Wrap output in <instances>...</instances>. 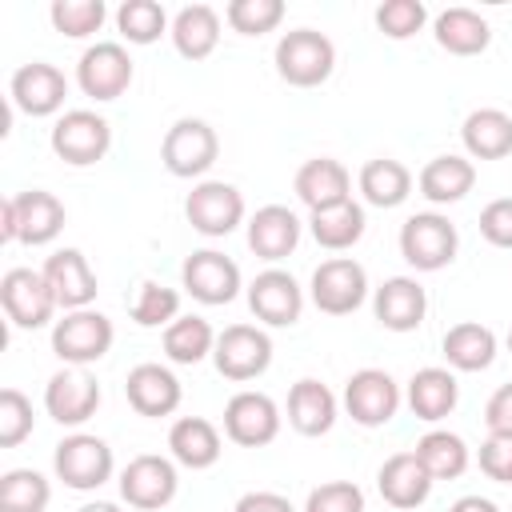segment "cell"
Segmentation results:
<instances>
[{
	"label": "cell",
	"mask_w": 512,
	"mask_h": 512,
	"mask_svg": "<svg viewBox=\"0 0 512 512\" xmlns=\"http://www.w3.org/2000/svg\"><path fill=\"white\" fill-rule=\"evenodd\" d=\"M332 64H336V48L316 28H292L276 44V72L296 88H312L328 80Z\"/></svg>",
	"instance_id": "6da1fadb"
},
{
	"label": "cell",
	"mask_w": 512,
	"mask_h": 512,
	"mask_svg": "<svg viewBox=\"0 0 512 512\" xmlns=\"http://www.w3.org/2000/svg\"><path fill=\"white\" fill-rule=\"evenodd\" d=\"M216 152H220L216 132L196 116L176 120L164 132V144H160V160H164V168L172 176H200L204 168H212Z\"/></svg>",
	"instance_id": "7a4b0ae2"
},
{
	"label": "cell",
	"mask_w": 512,
	"mask_h": 512,
	"mask_svg": "<svg viewBox=\"0 0 512 512\" xmlns=\"http://www.w3.org/2000/svg\"><path fill=\"white\" fill-rule=\"evenodd\" d=\"M456 228L436 216V212H420V216H408L404 228H400V252L412 268H424V272H436L444 268L452 256H456Z\"/></svg>",
	"instance_id": "3957f363"
},
{
	"label": "cell",
	"mask_w": 512,
	"mask_h": 512,
	"mask_svg": "<svg viewBox=\"0 0 512 512\" xmlns=\"http://www.w3.org/2000/svg\"><path fill=\"white\" fill-rule=\"evenodd\" d=\"M112 144V128L104 116L88 108H72L52 128V152L68 164H96Z\"/></svg>",
	"instance_id": "277c9868"
},
{
	"label": "cell",
	"mask_w": 512,
	"mask_h": 512,
	"mask_svg": "<svg viewBox=\"0 0 512 512\" xmlns=\"http://www.w3.org/2000/svg\"><path fill=\"white\" fill-rule=\"evenodd\" d=\"M108 344H112V324L104 312L76 308L52 328V352L68 364H92L108 352Z\"/></svg>",
	"instance_id": "5b68a950"
},
{
	"label": "cell",
	"mask_w": 512,
	"mask_h": 512,
	"mask_svg": "<svg viewBox=\"0 0 512 512\" xmlns=\"http://www.w3.org/2000/svg\"><path fill=\"white\" fill-rule=\"evenodd\" d=\"M56 476L68 484V488H96L108 480L112 472V448L100 440V436H88V432H76V436H64L56 444Z\"/></svg>",
	"instance_id": "8992f818"
},
{
	"label": "cell",
	"mask_w": 512,
	"mask_h": 512,
	"mask_svg": "<svg viewBox=\"0 0 512 512\" xmlns=\"http://www.w3.org/2000/svg\"><path fill=\"white\" fill-rule=\"evenodd\" d=\"M0 304L8 312L12 324L20 328H40L52 308H56V296L44 280V272H32V268H12L0 276Z\"/></svg>",
	"instance_id": "52a82bcc"
},
{
	"label": "cell",
	"mask_w": 512,
	"mask_h": 512,
	"mask_svg": "<svg viewBox=\"0 0 512 512\" xmlns=\"http://www.w3.org/2000/svg\"><path fill=\"white\" fill-rule=\"evenodd\" d=\"M212 356H216L220 376H228V380H252V376H260L268 368L272 340L260 328H252V324H232V328H224L216 336Z\"/></svg>",
	"instance_id": "ba28073f"
},
{
	"label": "cell",
	"mask_w": 512,
	"mask_h": 512,
	"mask_svg": "<svg viewBox=\"0 0 512 512\" xmlns=\"http://www.w3.org/2000/svg\"><path fill=\"white\" fill-rule=\"evenodd\" d=\"M364 292H368L364 268L356 260H348V256H332L312 272V300L328 316H344V312L360 308Z\"/></svg>",
	"instance_id": "9c48e42d"
},
{
	"label": "cell",
	"mask_w": 512,
	"mask_h": 512,
	"mask_svg": "<svg viewBox=\"0 0 512 512\" xmlns=\"http://www.w3.org/2000/svg\"><path fill=\"white\" fill-rule=\"evenodd\" d=\"M396 404H400V392H396V380L380 368H360L352 372L348 388H344V408L356 424L364 428H380L396 416Z\"/></svg>",
	"instance_id": "30bf717a"
},
{
	"label": "cell",
	"mask_w": 512,
	"mask_h": 512,
	"mask_svg": "<svg viewBox=\"0 0 512 512\" xmlns=\"http://www.w3.org/2000/svg\"><path fill=\"white\" fill-rule=\"evenodd\" d=\"M184 212H188V224H192L196 232H204V236H224V232H232V228L240 224L244 200H240V192H236L232 184H224V180H204L200 188L188 192Z\"/></svg>",
	"instance_id": "8fae6325"
},
{
	"label": "cell",
	"mask_w": 512,
	"mask_h": 512,
	"mask_svg": "<svg viewBox=\"0 0 512 512\" xmlns=\"http://www.w3.org/2000/svg\"><path fill=\"white\" fill-rule=\"evenodd\" d=\"M80 88L96 100H116L132 84V60L116 40H100L80 56Z\"/></svg>",
	"instance_id": "7c38bea8"
},
{
	"label": "cell",
	"mask_w": 512,
	"mask_h": 512,
	"mask_svg": "<svg viewBox=\"0 0 512 512\" xmlns=\"http://www.w3.org/2000/svg\"><path fill=\"white\" fill-rule=\"evenodd\" d=\"M224 432L244 448H260L280 432V412L264 392H236L224 408Z\"/></svg>",
	"instance_id": "4fadbf2b"
},
{
	"label": "cell",
	"mask_w": 512,
	"mask_h": 512,
	"mask_svg": "<svg viewBox=\"0 0 512 512\" xmlns=\"http://www.w3.org/2000/svg\"><path fill=\"white\" fill-rule=\"evenodd\" d=\"M180 276H184V288H188L200 304H228V300L236 296V288H240V268H236L224 252H212V248L192 252V256L184 260Z\"/></svg>",
	"instance_id": "5bb4252c"
},
{
	"label": "cell",
	"mask_w": 512,
	"mask_h": 512,
	"mask_svg": "<svg viewBox=\"0 0 512 512\" xmlns=\"http://www.w3.org/2000/svg\"><path fill=\"white\" fill-rule=\"evenodd\" d=\"M120 496L132 508H164L176 496V468L164 456H136L120 476Z\"/></svg>",
	"instance_id": "9a60e30c"
},
{
	"label": "cell",
	"mask_w": 512,
	"mask_h": 512,
	"mask_svg": "<svg viewBox=\"0 0 512 512\" xmlns=\"http://www.w3.org/2000/svg\"><path fill=\"white\" fill-rule=\"evenodd\" d=\"M44 404H48L52 420H60V424H84L96 412V404H100V384L84 368H64V372H56L48 380Z\"/></svg>",
	"instance_id": "2e32d148"
},
{
	"label": "cell",
	"mask_w": 512,
	"mask_h": 512,
	"mask_svg": "<svg viewBox=\"0 0 512 512\" xmlns=\"http://www.w3.org/2000/svg\"><path fill=\"white\" fill-rule=\"evenodd\" d=\"M64 96H68L64 72L52 68V64H44V60H32V64L16 68V76H12V100H16L28 116H48V112H56V108L64 104Z\"/></svg>",
	"instance_id": "e0dca14e"
},
{
	"label": "cell",
	"mask_w": 512,
	"mask_h": 512,
	"mask_svg": "<svg viewBox=\"0 0 512 512\" xmlns=\"http://www.w3.org/2000/svg\"><path fill=\"white\" fill-rule=\"evenodd\" d=\"M300 304H304V296H300V288H296V280L288 276V272H280V268H268V272H260L256 280H252V288H248V308L264 320V324H292L296 316H300Z\"/></svg>",
	"instance_id": "ac0fdd59"
},
{
	"label": "cell",
	"mask_w": 512,
	"mask_h": 512,
	"mask_svg": "<svg viewBox=\"0 0 512 512\" xmlns=\"http://www.w3.org/2000/svg\"><path fill=\"white\" fill-rule=\"evenodd\" d=\"M376 484H380V496H384L392 508H404V512L416 508V504H424L428 492H432V476H428V468L420 464L416 452H396V456H388Z\"/></svg>",
	"instance_id": "d6986e66"
},
{
	"label": "cell",
	"mask_w": 512,
	"mask_h": 512,
	"mask_svg": "<svg viewBox=\"0 0 512 512\" xmlns=\"http://www.w3.org/2000/svg\"><path fill=\"white\" fill-rule=\"evenodd\" d=\"M44 280H48L56 304H64V308H84L96 296V276H92L84 252H76V248L52 252L44 264Z\"/></svg>",
	"instance_id": "ffe728a7"
},
{
	"label": "cell",
	"mask_w": 512,
	"mask_h": 512,
	"mask_svg": "<svg viewBox=\"0 0 512 512\" xmlns=\"http://www.w3.org/2000/svg\"><path fill=\"white\" fill-rule=\"evenodd\" d=\"M124 392L140 416H168L180 404V380L160 364H136L124 380Z\"/></svg>",
	"instance_id": "44dd1931"
},
{
	"label": "cell",
	"mask_w": 512,
	"mask_h": 512,
	"mask_svg": "<svg viewBox=\"0 0 512 512\" xmlns=\"http://www.w3.org/2000/svg\"><path fill=\"white\" fill-rule=\"evenodd\" d=\"M296 196L312 208V212H324V208H336L348 200V172L340 160L332 156H316V160H304L300 172H296Z\"/></svg>",
	"instance_id": "7402d4cb"
},
{
	"label": "cell",
	"mask_w": 512,
	"mask_h": 512,
	"mask_svg": "<svg viewBox=\"0 0 512 512\" xmlns=\"http://www.w3.org/2000/svg\"><path fill=\"white\" fill-rule=\"evenodd\" d=\"M300 240V220L292 208L284 204H264L252 220H248V248L264 260H280L296 248Z\"/></svg>",
	"instance_id": "603a6c76"
},
{
	"label": "cell",
	"mask_w": 512,
	"mask_h": 512,
	"mask_svg": "<svg viewBox=\"0 0 512 512\" xmlns=\"http://www.w3.org/2000/svg\"><path fill=\"white\" fill-rule=\"evenodd\" d=\"M428 312V296L416 280L408 276H392L376 288V320L392 332H412Z\"/></svg>",
	"instance_id": "cb8c5ba5"
},
{
	"label": "cell",
	"mask_w": 512,
	"mask_h": 512,
	"mask_svg": "<svg viewBox=\"0 0 512 512\" xmlns=\"http://www.w3.org/2000/svg\"><path fill=\"white\" fill-rule=\"evenodd\" d=\"M12 200H16V240H24V244H48L64 228V204L52 192L32 188V192H20Z\"/></svg>",
	"instance_id": "d4e9b609"
},
{
	"label": "cell",
	"mask_w": 512,
	"mask_h": 512,
	"mask_svg": "<svg viewBox=\"0 0 512 512\" xmlns=\"http://www.w3.org/2000/svg\"><path fill=\"white\" fill-rule=\"evenodd\" d=\"M288 420L304 436H320L336 420V396L320 380H296L288 392Z\"/></svg>",
	"instance_id": "484cf974"
},
{
	"label": "cell",
	"mask_w": 512,
	"mask_h": 512,
	"mask_svg": "<svg viewBox=\"0 0 512 512\" xmlns=\"http://www.w3.org/2000/svg\"><path fill=\"white\" fill-rule=\"evenodd\" d=\"M464 148L476 160H500L512 152V116L500 108H476L464 120Z\"/></svg>",
	"instance_id": "4316f807"
},
{
	"label": "cell",
	"mask_w": 512,
	"mask_h": 512,
	"mask_svg": "<svg viewBox=\"0 0 512 512\" xmlns=\"http://www.w3.org/2000/svg\"><path fill=\"white\" fill-rule=\"evenodd\" d=\"M436 40H440V48H448L456 56H472V52H484L488 48L492 28H488V20L480 12L456 4V8H444L436 16Z\"/></svg>",
	"instance_id": "83f0119b"
},
{
	"label": "cell",
	"mask_w": 512,
	"mask_h": 512,
	"mask_svg": "<svg viewBox=\"0 0 512 512\" xmlns=\"http://www.w3.org/2000/svg\"><path fill=\"white\" fill-rule=\"evenodd\" d=\"M168 448H172V456H176L180 464H188V468H208V464H216V456H220V432H216L204 416H184V420L172 424Z\"/></svg>",
	"instance_id": "f1b7e54d"
},
{
	"label": "cell",
	"mask_w": 512,
	"mask_h": 512,
	"mask_svg": "<svg viewBox=\"0 0 512 512\" xmlns=\"http://www.w3.org/2000/svg\"><path fill=\"white\" fill-rule=\"evenodd\" d=\"M172 40H176L180 56L204 60L216 48V40H220V16H216V8H208V4L180 8V16L172 20Z\"/></svg>",
	"instance_id": "f546056e"
},
{
	"label": "cell",
	"mask_w": 512,
	"mask_h": 512,
	"mask_svg": "<svg viewBox=\"0 0 512 512\" xmlns=\"http://www.w3.org/2000/svg\"><path fill=\"white\" fill-rule=\"evenodd\" d=\"M472 184H476V168L468 160H460V156H436L420 172V192L432 204H452V200L468 196Z\"/></svg>",
	"instance_id": "4dcf8cb0"
},
{
	"label": "cell",
	"mask_w": 512,
	"mask_h": 512,
	"mask_svg": "<svg viewBox=\"0 0 512 512\" xmlns=\"http://www.w3.org/2000/svg\"><path fill=\"white\" fill-rule=\"evenodd\" d=\"M444 356H448V364H456L460 372H480V368H488L492 356H496V336H492L484 324H476V320L452 324V328L444 332Z\"/></svg>",
	"instance_id": "1f68e13d"
},
{
	"label": "cell",
	"mask_w": 512,
	"mask_h": 512,
	"mask_svg": "<svg viewBox=\"0 0 512 512\" xmlns=\"http://www.w3.org/2000/svg\"><path fill=\"white\" fill-rule=\"evenodd\" d=\"M456 376L444 372V368H420L412 380H408V404L420 420H440L456 408Z\"/></svg>",
	"instance_id": "d6a6232c"
},
{
	"label": "cell",
	"mask_w": 512,
	"mask_h": 512,
	"mask_svg": "<svg viewBox=\"0 0 512 512\" xmlns=\"http://www.w3.org/2000/svg\"><path fill=\"white\" fill-rule=\"evenodd\" d=\"M412 188V172L392 160V156H376L360 168V192L376 204V208H396Z\"/></svg>",
	"instance_id": "836d02e7"
},
{
	"label": "cell",
	"mask_w": 512,
	"mask_h": 512,
	"mask_svg": "<svg viewBox=\"0 0 512 512\" xmlns=\"http://www.w3.org/2000/svg\"><path fill=\"white\" fill-rule=\"evenodd\" d=\"M360 232H364V208L352 200L324 208V212H312V236L324 248H348L360 240Z\"/></svg>",
	"instance_id": "e575fe53"
},
{
	"label": "cell",
	"mask_w": 512,
	"mask_h": 512,
	"mask_svg": "<svg viewBox=\"0 0 512 512\" xmlns=\"http://www.w3.org/2000/svg\"><path fill=\"white\" fill-rule=\"evenodd\" d=\"M416 456H420V464L428 468L432 480H452L468 468V448L456 432H428L416 444Z\"/></svg>",
	"instance_id": "d590c367"
},
{
	"label": "cell",
	"mask_w": 512,
	"mask_h": 512,
	"mask_svg": "<svg viewBox=\"0 0 512 512\" xmlns=\"http://www.w3.org/2000/svg\"><path fill=\"white\" fill-rule=\"evenodd\" d=\"M212 348H216V336H212L208 320H200V316H180V320H172L168 332H164V352H168L176 364H196V360H204Z\"/></svg>",
	"instance_id": "8d00e7d4"
},
{
	"label": "cell",
	"mask_w": 512,
	"mask_h": 512,
	"mask_svg": "<svg viewBox=\"0 0 512 512\" xmlns=\"http://www.w3.org/2000/svg\"><path fill=\"white\" fill-rule=\"evenodd\" d=\"M48 480L32 468H12L0 476V512H44Z\"/></svg>",
	"instance_id": "74e56055"
},
{
	"label": "cell",
	"mask_w": 512,
	"mask_h": 512,
	"mask_svg": "<svg viewBox=\"0 0 512 512\" xmlns=\"http://www.w3.org/2000/svg\"><path fill=\"white\" fill-rule=\"evenodd\" d=\"M116 24L132 44H152L164 32V8L156 0H124Z\"/></svg>",
	"instance_id": "f35d334b"
},
{
	"label": "cell",
	"mask_w": 512,
	"mask_h": 512,
	"mask_svg": "<svg viewBox=\"0 0 512 512\" xmlns=\"http://www.w3.org/2000/svg\"><path fill=\"white\" fill-rule=\"evenodd\" d=\"M284 16V4L280 0H232L228 4V24L244 36H260V32H272Z\"/></svg>",
	"instance_id": "ab89813d"
},
{
	"label": "cell",
	"mask_w": 512,
	"mask_h": 512,
	"mask_svg": "<svg viewBox=\"0 0 512 512\" xmlns=\"http://www.w3.org/2000/svg\"><path fill=\"white\" fill-rule=\"evenodd\" d=\"M52 24L64 36H88L104 24V0H52Z\"/></svg>",
	"instance_id": "60d3db41"
},
{
	"label": "cell",
	"mask_w": 512,
	"mask_h": 512,
	"mask_svg": "<svg viewBox=\"0 0 512 512\" xmlns=\"http://www.w3.org/2000/svg\"><path fill=\"white\" fill-rule=\"evenodd\" d=\"M176 308H180V296H176L172 288H164V284H156V280H144V284H140V296H136V304H132V320L144 324V328H156V324L172 320Z\"/></svg>",
	"instance_id": "b9f144b4"
},
{
	"label": "cell",
	"mask_w": 512,
	"mask_h": 512,
	"mask_svg": "<svg viewBox=\"0 0 512 512\" xmlns=\"http://www.w3.org/2000/svg\"><path fill=\"white\" fill-rule=\"evenodd\" d=\"M424 16H428V12H424L420 0H384V4L376 8V28H380L384 36H392V40H404V36L420 32Z\"/></svg>",
	"instance_id": "7bdbcfd3"
},
{
	"label": "cell",
	"mask_w": 512,
	"mask_h": 512,
	"mask_svg": "<svg viewBox=\"0 0 512 512\" xmlns=\"http://www.w3.org/2000/svg\"><path fill=\"white\" fill-rule=\"evenodd\" d=\"M32 432V404L16 388H0V444L12 448Z\"/></svg>",
	"instance_id": "ee69618b"
},
{
	"label": "cell",
	"mask_w": 512,
	"mask_h": 512,
	"mask_svg": "<svg viewBox=\"0 0 512 512\" xmlns=\"http://www.w3.org/2000/svg\"><path fill=\"white\" fill-rule=\"evenodd\" d=\"M304 512H364V492L352 480H328L308 492Z\"/></svg>",
	"instance_id": "f6af8a7d"
},
{
	"label": "cell",
	"mask_w": 512,
	"mask_h": 512,
	"mask_svg": "<svg viewBox=\"0 0 512 512\" xmlns=\"http://www.w3.org/2000/svg\"><path fill=\"white\" fill-rule=\"evenodd\" d=\"M480 232L488 244L512 248V196H500L480 212Z\"/></svg>",
	"instance_id": "bcb514c9"
},
{
	"label": "cell",
	"mask_w": 512,
	"mask_h": 512,
	"mask_svg": "<svg viewBox=\"0 0 512 512\" xmlns=\"http://www.w3.org/2000/svg\"><path fill=\"white\" fill-rule=\"evenodd\" d=\"M480 472L500 484H512V436H488L480 444Z\"/></svg>",
	"instance_id": "7dc6e473"
},
{
	"label": "cell",
	"mask_w": 512,
	"mask_h": 512,
	"mask_svg": "<svg viewBox=\"0 0 512 512\" xmlns=\"http://www.w3.org/2000/svg\"><path fill=\"white\" fill-rule=\"evenodd\" d=\"M484 420L492 428V436H512V384H500L484 408Z\"/></svg>",
	"instance_id": "c3c4849f"
},
{
	"label": "cell",
	"mask_w": 512,
	"mask_h": 512,
	"mask_svg": "<svg viewBox=\"0 0 512 512\" xmlns=\"http://www.w3.org/2000/svg\"><path fill=\"white\" fill-rule=\"evenodd\" d=\"M232 512H292V504L280 492H244Z\"/></svg>",
	"instance_id": "681fc988"
},
{
	"label": "cell",
	"mask_w": 512,
	"mask_h": 512,
	"mask_svg": "<svg viewBox=\"0 0 512 512\" xmlns=\"http://www.w3.org/2000/svg\"><path fill=\"white\" fill-rule=\"evenodd\" d=\"M0 240H4V244L16 240V200H12V196L0 204Z\"/></svg>",
	"instance_id": "f907efd6"
},
{
	"label": "cell",
	"mask_w": 512,
	"mask_h": 512,
	"mask_svg": "<svg viewBox=\"0 0 512 512\" xmlns=\"http://www.w3.org/2000/svg\"><path fill=\"white\" fill-rule=\"evenodd\" d=\"M448 512H496V504H492V500H484V496H460Z\"/></svg>",
	"instance_id": "816d5d0a"
},
{
	"label": "cell",
	"mask_w": 512,
	"mask_h": 512,
	"mask_svg": "<svg viewBox=\"0 0 512 512\" xmlns=\"http://www.w3.org/2000/svg\"><path fill=\"white\" fill-rule=\"evenodd\" d=\"M80 512H120L116 504H108V500H96V504H84Z\"/></svg>",
	"instance_id": "f5cc1de1"
},
{
	"label": "cell",
	"mask_w": 512,
	"mask_h": 512,
	"mask_svg": "<svg viewBox=\"0 0 512 512\" xmlns=\"http://www.w3.org/2000/svg\"><path fill=\"white\" fill-rule=\"evenodd\" d=\"M508 348H512V332H508Z\"/></svg>",
	"instance_id": "db71d44e"
}]
</instances>
